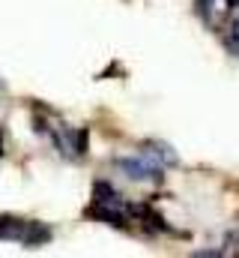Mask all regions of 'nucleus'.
<instances>
[{
    "mask_svg": "<svg viewBox=\"0 0 239 258\" xmlns=\"http://www.w3.org/2000/svg\"><path fill=\"white\" fill-rule=\"evenodd\" d=\"M117 165L126 171V177H132V180H153V183L162 180V168L153 165V162H144V159H117Z\"/></svg>",
    "mask_w": 239,
    "mask_h": 258,
    "instance_id": "1",
    "label": "nucleus"
},
{
    "mask_svg": "<svg viewBox=\"0 0 239 258\" xmlns=\"http://www.w3.org/2000/svg\"><path fill=\"white\" fill-rule=\"evenodd\" d=\"M48 240H51V228L42 225V222H27L24 231H21V237H18L21 246H42Z\"/></svg>",
    "mask_w": 239,
    "mask_h": 258,
    "instance_id": "2",
    "label": "nucleus"
},
{
    "mask_svg": "<svg viewBox=\"0 0 239 258\" xmlns=\"http://www.w3.org/2000/svg\"><path fill=\"white\" fill-rule=\"evenodd\" d=\"M87 216H93V219H102V222H108V225H114V228H126L129 225V219L117 213V210H111V207H105L102 201H96L93 207H87Z\"/></svg>",
    "mask_w": 239,
    "mask_h": 258,
    "instance_id": "3",
    "label": "nucleus"
},
{
    "mask_svg": "<svg viewBox=\"0 0 239 258\" xmlns=\"http://www.w3.org/2000/svg\"><path fill=\"white\" fill-rule=\"evenodd\" d=\"M24 219H15V216H0V237L3 240H18L21 231H24Z\"/></svg>",
    "mask_w": 239,
    "mask_h": 258,
    "instance_id": "4",
    "label": "nucleus"
},
{
    "mask_svg": "<svg viewBox=\"0 0 239 258\" xmlns=\"http://www.w3.org/2000/svg\"><path fill=\"white\" fill-rule=\"evenodd\" d=\"M93 195H96V201H102V204H114V201H117V189H114L111 183H105V180L93 183Z\"/></svg>",
    "mask_w": 239,
    "mask_h": 258,
    "instance_id": "5",
    "label": "nucleus"
},
{
    "mask_svg": "<svg viewBox=\"0 0 239 258\" xmlns=\"http://www.w3.org/2000/svg\"><path fill=\"white\" fill-rule=\"evenodd\" d=\"M144 150H147V153H156L159 159H168V162H177V156H174V153H171V147H165V144H147Z\"/></svg>",
    "mask_w": 239,
    "mask_h": 258,
    "instance_id": "6",
    "label": "nucleus"
},
{
    "mask_svg": "<svg viewBox=\"0 0 239 258\" xmlns=\"http://www.w3.org/2000/svg\"><path fill=\"white\" fill-rule=\"evenodd\" d=\"M224 42H227V48L239 57V18L230 24V33H227V39H224Z\"/></svg>",
    "mask_w": 239,
    "mask_h": 258,
    "instance_id": "7",
    "label": "nucleus"
},
{
    "mask_svg": "<svg viewBox=\"0 0 239 258\" xmlns=\"http://www.w3.org/2000/svg\"><path fill=\"white\" fill-rule=\"evenodd\" d=\"M87 144H90V132L87 129H78V135H75V153L84 156L87 153Z\"/></svg>",
    "mask_w": 239,
    "mask_h": 258,
    "instance_id": "8",
    "label": "nucleus"
},
{
    "mask_svg": "<svg viewBox=\"0 0 239 258\" xmlns=\"http://www.w3.org/2000/svg\"><path fill=\"white\" fill-rule=\"evenodd\" d=\"M197 12H200L203 18H209V0H197Z\"/></svg>",
    "mask_w": 239,
    "mask_h": 258,
    "instance_id": "9",
    "label": "nucleus"
},
{
    "mask_svg": "<svg viewBox=\"0 0 239 258\" xmlns=\"http://www.w3.org/2000/svg\"><path fill=\"white\" fill-rule=\"evenodd\" d=\"M224 6H227V9H236V6H239V0H224Z\"/></svg>",
    "mask_w": 239,
    "mask_h": 258,
    "instance_id": "10",
    "label": "nucleus"
},
{
    "mask_svg": "<svg viewBox=\"0 0 239 258\" xmlns=\"http://www.w3.org/2000/svg\"><path fill=\"white\" fill-rule=\"evenodd\" d=\"M0 156H3V141H0Z\"/></svg>",
    "mask_w": 239,
    "mask_h": 258,
    "instance_id": "11",
    "label": "nucleus"
}]
</instances>
